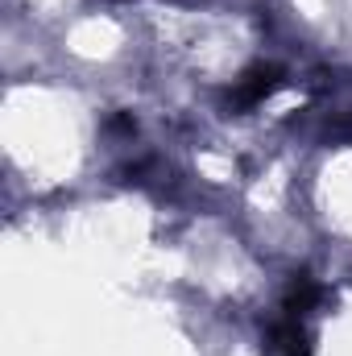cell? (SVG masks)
<instances>
[{"label": "cell", "mask_w": 352, "mask_h": 356, "mask_svg": "<svg viewBox=\"0 0 352 356\" xmlns=\"http://www.w3.org/2000/svg\"><path fill=\"white\" fill-rule=\"evenodd\" d=\"M278 83H282V79H278V71H273V67H257V71H249V75L232 88V104L253 108V104H262V99L278 88Z\"/></svg>", "instance_id": "1"}]
</instances>
